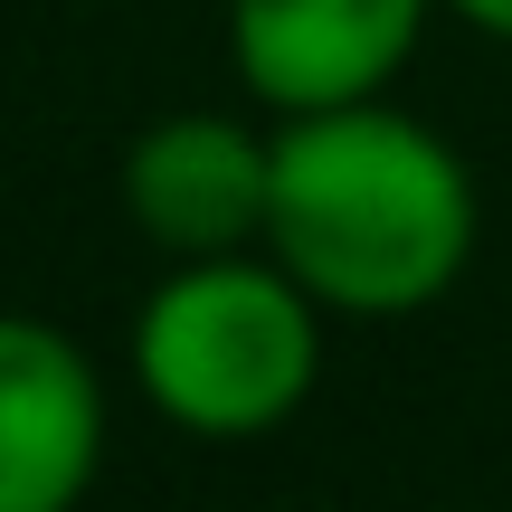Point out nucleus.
Listing matches in <instances>:
<instances>
[{"label":"nucleus","mask_w":512,"mask_h":512,"mask_svg":"<svg viewBox=\"0 0 512 512\" xmlns=\"http://www.w3.org/2000/svg\"><path fill=\"white\" fill-rule=\"evenodd\" d=\"M475 238H484L475 171L437 124L399 114L389 95L275 114L266 256L323 313H361V323L427 313L475 266Z\"/></svg>","instance_id":"obj_1"},{"label":"nucleus","mask_w":512,"mask_h":512,"mask_svg":"<svg viewBox=\"0 0 512 512\" xmlns=\"http://www.w3.org/2000/svg\"><path fill=\"white\" fill-rule=\"evenodd\" d=\"M133 380L181 437L256 446L323 380V304L266 247L181 256L133 313Z\"/></svg>","instance_id":"obj_2"},{"label":"nucleus","mask_w":512,"mask_h":512,"mask_svg":"<svg viewBox=\"0 0 512 512\" xmlns=\"http://www.w3.org/2000/svg\"><path fill=\"white\" fill-rule=\"evenodd\" d=\"M437 10H456L465 29H484V38H503V48H512V0H437Z\"/></svg>","instance_id":"obj_6"},{"label":"nucleus","mask_w":512,"mask_h":512,"mask_svg":"<svg viewBox=\"0 0 512 512\" xmlns=\"http://www.w3.org/2000/svg\"><path fill=\"white\" fill-rule=\"evenodd\" d=\"M124 219L143 247L181 256H228V247H266V190H275V133H256L247 114H209L181 105L162 124H143L124 143Z\"/></svg>","instance_id":"obj_3"},{"label":"nucleus","mask_w":512,"mask_h":512,"mask_svg":"<svg viewBox=\"0 0 512 512\" xmlns=\"http://www.w3.org/2000/svg\"><path fill=\"white\" fill-rule=\"evenodd\" d=\"M105 475V380L48 313H0V512H76Z\"/></svg>","instance_id":"obj_5"},{"label":"nucleus","mask_w":512,"mask_h":512,"mask_svg":"<svg viewBox=\"0 0 512 512\" xmlns=\"http://www.w3.org/2000/svg\"><path fill=\"white\" fill-rule=\"evenodd\" d=\"M437 0H228V57L266 114H323L389 95Z\"/></svg>","instance_id":"obj_4"}]
</instances>
